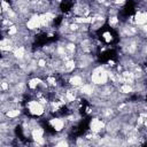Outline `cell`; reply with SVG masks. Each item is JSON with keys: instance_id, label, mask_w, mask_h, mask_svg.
I'll return each mask as SVG.
<instances>
[{"instance_id": "cell-1", "label": "cell", "mask_w": 147, "mask_h": 147, "mask_svg": "<svg viewBox=\"0 0 147 147\" xmlns=\"http://www.w3.org/2000/svg\"><path fill=\"white\" fill-rule=\"evenodd\" d=\"M29 114H31L32 116H37V117H40L42 115H45L46 113V107L39 102V100H29L25 105Z\"/></svg>"}, {"instance_id": "cell-2", "label": "cell", "mask_w": 147, "mask_h": 147, "mask_svg": "<svg viewBox=\"0 0 147 147\" xmlns=\"http://www.w3.org/2000/svg\"><path fill=\"white\" fill-rule=\"evenodd\" d=\"M44 134H45L44 129L41 126H39L38 124L34 125L33 127H31V134L30 136H31V139L33 141V145L39 146V145L46 144V139H45Z\"/></svg>"}, {"instance_id": "cell-3", "label": "cell", "mask_w": 147, "mask_h": 147, "mask_svg": "<svg viewBox=\"0 0 147 147\" xmlns=\"http://www.w3.org/2000/svg\"><path fill=\"white\" fill-rule=\"evenodd\" d=\"M25 29H28L29 31H37L38 29L41 28V23H40V14L38 13H33L29 20L25 21Z\"/></svg>"}, {"instance_id": "cell-4", "label": "cell", "mask_w": 147, "mask_h": 147, "mask_svg": "<svg viewBox=\"0 0 147 147\" xmlns=\"http://www.w3.org/2000/svg\"><path fill=\"white\" fill-rule=\"evenodd\" d=\"M49 125L55 131V133H61L67 127V119L64 117H53L49 119Z\"/></svg>"}, {"instance_id": "cell-5", "label": "cell", "mask_w": 147, "mask_h": 147, "mask_svg": "<svg viewBox=\"0 0 147 147\" xmlns=\"http://www.w3.org/2000/svg\"><path fill=\"white\" fill-rule=\"evenodd\" d=\"M86 77L83 75V72L80 71L79 74H71L69 75V78H68V83H69V86L74 87V88H79L85 82H86Z\"/></svg>"}, {"instance_id": "cell-6", "label": "cell", "mask_w": 147, "mask_h": 147, "mask_svg": "<svg viewBox=\"0 0 147 147\" xmlns=\"http://www.w3.org/2000/svg\"><path fill=\"white\" fill-rule=\"evenodd\" d=\"M107 122L101 117H93L90 122V131L94 133H101L106 129Z\"/></svg>"}, {"instance_id": "cell-7", "label": "cell", "mask_w": 147, "mask_h": 147, "mask_svg": "<svg viewBox=\"0 0 147 147\" xmlns=\"http://www.w3.org/2000/svg\"><path fill=\"white\" fill-rule=\"evenodd\" d=\"M95 88H96V86H95L93 83H91V82L88 80V82H85V83L78 88V93H79L80 95H84V96L90 98V96L94 95Z\"/></svg>"}, {"instance_id": "cell-8", "label": "cell", "mask_w": 147, "mask_h": 147, "mask_svg": "<svg viewBox=\"0 0 147 147\" xmlns=\"http://www.w3.org/2000/svg\"><path fill=\"white\" fill-rule=\"evenodd\" d=\"M26 53H28V48L24 45H20L14 48V51L11 52V55L14 56V59L16 61H22V60H24Z\"/></svg>"}, {"instance_id": "cell-9", "label": "cell", "mask_w": 147, "mask_h": 147, "mask_svg": "<svg viewBox=\"0 0 147 147\" xmlns=\"http://www.w3.org/2000/svg\"><path fill=\"white\" fill-rule=\"evenodd\" d=\"M76 69H77V60L69 59V60H65V61H64L63 68H62V72H61V74L71 75V72H74Z\"/></svg>"}, {"instance_id": "cell-10", "label": "cell", "mask_w": 147, "mask_h": 147, "mask_svg": "<svg viewBox=\"0 0 147 147\" xmlns=\"http://www.w3.org/2000/svg\"><path fill=\"white\" fill-rule=\"evenodd\" d=\"M134 24H137L138 26L147 23V10L146 9H140L134 14Z\"/></svg>"}, {"instance_id": "cell-11", "label": "cell", "mask_w": 147, "mask_h": 147, "mask_svg": "<svg viewBox=\"0 0 147 147\" xmlns=\"http://www.w3.org/2000/svg\"><path fill=\"white\" fill-rule=\"evenodd\" d=\"M41 83H42V79H41L40 77H31V78H29L28 82H26V84H28V88H29L30 91H34V90H37V88L40 86Z\"/></svg>"}, {"instance_id": "cell-12", "label": "cell", "mask_w": 147, "mask_h": 147, "mask_svg": "<svg viewBox=\"0 0 147 147\" xmlns=\"http://www.w3.org/2000/svg\"><path fill=\"white\" fill-rule=\"evenodd\" d=\"M5 115H6V117H7L8 119H16V118H18V117L22 115V110H21L18 107H14V108L8 109V110L5 113Z\"/></svg>"}, {"instance_id": "cell-13", "label": "cell", "mask_w": 147, "mask_h": 147, "mask_svg": "<svg viewBox=\"0 0 147 147\" xmlns=\"http://www.w3.org/2000/svg\"><path fill=\"white\" fill-rule=\"evenodd\" d=\"M118 92L119 94L122 95H127V94H131L134 92V85H131V84H121V86H118Z\"/></svg>"}, {"instance_id": "cell-14", "label": "cell", "mask_w": 147, "mask_h": 147, "mask_svg": "<svg viewBox=\"0 0 147 147\" xmlns=\"http://www.w3.org/2000/svg\"><path fill=\"white\" fill-rule=\"evenodd\" d=\"M108 23H109L110 26L116 28L117 24L119 23V18L117 17V15H109V17H108Z\"/></svg>"}, {"instance_id": "cell-15", "label": "cell", "mask_w": 147, "mask_h": 147, "mask_svg": "<svg viewBox=\"0 0 147 147\" xmlns=\"http://www.w3.org/2000/svg\"><path fill=\"white\" fill-rule=\"evenodd\" d=\"M8 9H10V5L6 0H1V14H5Z\"/></svg>"}, {"instance_id": "cell-16", "label": "cell", "mask_w": 147, "mask_h": 147, "mask_svg": "<svg viewBox=\"0 0 147 147\" xmlns=\"http://www.w3.org/2000/svg\"><path fill=\"white\" fill-rule=\"evenodd\" d=\"M102 37H103V39H105L106 42H110V41L113 40V34H111L109 31L103 32V33H102Z\"/></svg>"}, {"instance_id": "cell-17", "label": "cell", "mask_w": 147, "mask_h": 147, "mask_svg": "<svg viewBox=\"0 0 147 147\" xmlns=\"http://www.w3.org/2000/svg\"><path fill=\"white\" fill-rule=\"evenodd\" d=\"M139 31L142 32V33H145V34H147V23L140 25V26H139Z\"/></svg>"}, {"instance_id": "cell-18", "label": "cell", "mask_w": 147, "mask_h": 147, "mask_svg": "<svg viewBox=\"0 0 147 147\" xmlns=\"http://www.w3.org/2000/svg\"><path fill=\"white\" fill-rule=\"evenodd\" d=\"M113 2L116 6H122V5H124L126 2V0H113Z\"/></svg>"}, {"instance_id": "cell-19", "label": "cell", "mask_w": 147, "mask_h": 147, "mask_svg": "<svg viewBox=\"0 0 147 147\" xmlns=\"http://www.w3.org/2000/svg\"><path fill=\"white\" fill-rule=\"evenodd\" d=\"M144 125L147 127V117H146V119H145V122H144Z\"/></svg>"}, {"instance_id": "cell-20", "label": "cell", "mask_w": 147, "mask_h": 147, "mask_svg": "<svg viewBox=\"0 0 147 147\" xmlns=\"http://www.w3.org/2000/svg\"><path fill=\"white\" fill-rule=\"evenodd\" d=\"M145 72H146V74H147V65H146V67H145Z\"/></svg>"}]
</instances>
